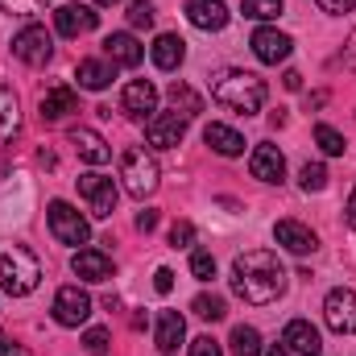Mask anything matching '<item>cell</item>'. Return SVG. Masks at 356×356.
<instances>
[{
	"mask_svg": "<svg viewBox=\"0 0 356 356\" xmlns=\"http://www.w3.org/2000/svg\"><path fill=\"white\" fill-rule=\"evenodd\" d=\"M54 319H58L63 327H79V323H88L91 319V294L88 290H79V286H63V290L54 294Z\"/></svg>",
	"mask_w": 356,
	"mask_h": 356,
	"instance_id": "cell-9",
	"label": "cell"
},
{
	"mask_svg": "<svg viewBox=\"0 0 356 356\" xmlns=\"http://www.w3.org/2000/svg\"><path fill=\"white\" fill-rule=\"evenodd\" d=\"M79 199L88 203V211L95 220H108V216L116 211V182L108 175L88 170V175H79Z\"/></svg>",
	"mask_w": 356,
	"mask_h": 356,
	"instance_id": "cell-6",
	"label": "cell"
},
{
	"mask_svg": "<svg viewBox=\"0 0 356 356\" xmlns=\"http://www.w3.org/2000/svg\"><path fill=\"white\" fill-rule=\"evenodd\" d=\"M38 112H42L46 124H58V120H67L71 112H79V95L71 88H50L38 99Z\"/></svg>",
	"mask_w": 356,
	"mask_h": 356,
	"instance_id": "cell-17",
	"label": "cell"
},
{
	"mask_svg": "<svg viewBox=\"0 0 356 356\" xmlns=\"http://www.w3.org/2000/svg\"><path fill=\"white\" fill-rule=\"evenodd\" d=\"M129 25L133 29H149L154 25V4L149 0H133L129 4Z\"/></svg>",
	"mask_w": 356,
	"mask_h": 356,
	"instance_id": "cell-33",
	"label": "cell"
},
{
	"mask_svg": "<svg viewBox=\"0 0 356 356\" xmlns=\"http://www.w3.org/2000/svg\"><path fill=\"white\" fill-rule=\"evenodd\" d=\"M71 145L79 149V158H83L88 166H104V162H112V149H108V141H104L95 129H71Z\"/></svg>",
	"mask_w": 356,
	"mask_h": 356,
	"instance_id": "cell-22",
	"label": "cell"
},
{
	"mask_svg": "<svg viewBox=\"0 0 356 356\" xmlns=\"http://www.w3.org/2000/svg\"><path fill=\"white\" fill-rule=\"evenodd\" d=\"M0 356H29L17 340H8V336H0Z\"/></svg>",
	"mask_w": 356,
	"mask_h": 356,
	"instance_id": "cell-41",
	"label": "cell"
},
{
	"mask_svg": "<svg viewBox=\"0 0 356 356\" xmlns=\"http://www.w3.org/2000/svg\"><path fill=\"white\" fill-rule=\"evenodd\" d=\"M46 8V0H0V13H13V17H38Z\"/></svg>",
	"mask_w": 356,
	"mask_h": 356,
	"instance_id": "cell-35",
	"label": "cell"
},
{
	"mask_svg": "<svg viewBox=\"0 0 356 356\" xmlns=\"http://www.w3.org/2000/svg\"><path fill=\"white\" fill-rule=\"evenodd\" d=\"M137 228H141V232H154V228H158V211H141V216H137Z\"/></svg>",
	"mask_w": 356,
	"mask_h": 356,
	"instance_id": "cell-42",
	"label": "cell"
},
{
	"mask_svg": "<svg viewBox=\"0 0 356 356\" xmlns=\"http://www.w3.org/2000/svg\"><path fill=\"white\" fill-rule=\"evenodd\" d=\"M191 356H224V348H220V340L199 336V340H191Z\"/></svg>",
	"mask_w": 356,
	"mask_h": 356,
	"instance_id": "cell-38",
	"label": "cell"
},
{
	"mask_svg": "<svg viewBox=\"0 0 356 356\" xmlns=\"http://www.w3.org/2000/svg\"><path fill=\"white\" fill-rule=\"evenodd\" d=\"M120 108L133 116V120H154V112H158V88L149 83V79H133V83H124L120 91Z\"/></svg>",
	"mask_w": 356,
	"mask_h": 356,
	"instance_id": "cell-10",
	"label": "cell"
},
{
	"mask_svg": "<svg viewBox=\"0 0 356 356\" xmlns=\"http://www.w3.org/2000/svg\"><path fill=\"white\" fill-rule=\"evenodd\" d=\"M149 58H154L158 71H178L182 58H186V42H182L178 33H158L154 46H149Z\"/></svg>",
	"mask_w": 356,
	"mask_h": 356,
	"instance_id": "cell-20",
	"label": "cell"
},
{
	"mask_svg": "<svg viewBox=\"0 0 356 356\" xmlns=\"http://www.w3.org/2000/svg\"><path fill=\"white\" fill-rule=\"evenodd\" d=\"M75 79H79L83 91H104L112 83V63H104V58H83L79 71H75Z\"/></svg>",
	"mask_w": 356,
	"mask_h": 356,
	"instance_id": "cell-25",
	"label": "cell"
},
{
	"mask_svg": "<svg viewBox=\"0 0 356 356\" xmlns=\"http://www.w3.org/2000/svg\"><path fill=\"white\" fill-rule=\"evenodd\" d=\"M95 4H116V0H95Z\"/></svg>",
	"mask_w": 356,
	"mask_h": 356,
	"instance_id": "cell-47",
	"label": "cell"
},
{
	"mask_svg": "<svg viewBox=\"0 0 356 356\" xmlns=\"http://www.w3.org/2000/svg\"><path fill=\"white\" fill-rule=\"evenodd\" d=\"M21 133V104L8 88H0V145H8Z\"/></svg>",
	"mask_w": 356,
	"mask_h": 356,
	"instance_id": "cell-26",
	"label": "cell"
},
{
	"mask_svg": "<svg viewBox=\"0 0 356 356\" xmlns=\"http://www.w3.org/2000/svg\"><path fill=\"white\" fill-rule=\"evenodd\" d=\"M261 356H294V353H290L286 344H273V348H266V353H261Z\"/></svg>",
	"mask_w": 356,
	"mask_h": 356,
	"instance_id": "cell-44",
	"label": "cell"
},
{
	"mask_svg": "<svg viewBox=\"0 0 356 356\" xmlns=\"http://www.w3.org/2000/svg\"><path fill=\"white\" fill-rule=\"evenodd\" d=\"M232 290L253 307H269L286 294V266L269 249H249L232 261Z\"/></svg>",
	"mask_w": 356,
	"mask_h": 356,
	"instance_id": "cell-1",
	"label": "cell"
},
{
	"mask_svg": "<svg viewBox=\"0 0 356 356\" xmlns=\"http://www.w3.org/2000/svg\"><path fill=\"white\" fill-rule=\"evenodd\" d=\"M298 186H302L307 195H319V191L327 186V166H319V162H307V166L298 170Z\"/></svg>",
	"mask_w": 356,
	"mask_h": 356,
	"instance_id": "cell-31",
	"label": "cell"
},
{
	"mask_svg": "<svg viewBox=\"0 0 356 356\" xmlns=\"http://www.w3.org/2000/svg\"><path fill=\"white\" fill-rule=\"evenodd\" d=\"M186 21L203 33H220L228 25V4L224 0H186Z\"/></svg>",
	"mask_w": 356,
	"mask_h": 356,
	"instance_id": "cell-15",
	"label": "cell"
},
{
	"mask_svg": "<svg viewBox=\"0 0 356 356\" xmlns=\"http://www.w3.org/2000/svg\"><path fill=\"white\" fill-rule=\"evenodd\" d=\"M191 273H195L199 282H211V277H216V257L203 253V249H195V253H191Z\"/></svg>",
	"mask_w": 356,
	"mask_h": 356,
	"instance_id": "cell-34",
	"label": "cell"
},
{
	"mask_svg": "<svg viewBox=\"0 0 356 356\" xmlns=\"http://www.w3.org/2000/svg\"><path fill=\"white\" fill-rule=\"evenodd\" d=\"M120 182H124V191L133 195V199H149L154 191H158V158L145 149V145H133V149H124V158H120Z\"/></svg>",
	"mask_w": 356,
	"mask_h": 356,
	"instance_id": "cell-4",
	"label": "cell"
},
{
	"mask_svg": "<svg viewBox=\"0 0 356 356\" xmlns=\"http://www.w3.org/2000/svg\"><path fill=\"white\" fill-rule=\"evenodd\" d=\"M273 241H277L286 253H294V257H307V253L319 249V236H315L307 224H298V220H277V224H273Z\"/></svg>",
	"mask_w": 356,
	"mask_h": 356,
	"instance_id": "cell-12",
	"label": "cell"
},
{
	"mask_svg": "<svg viewBox=\"0 0 356 356\" xmlns=\"http://www.w3.org/2000/svg\"><path fill=\"white\" fill-rule=\"evenodd\" d=\"M13 54L25 63V67H46L54 58V38L42 29V25H25L17 38H13Z\"/></svg>",
	"mask_w": 356,
	"mask_h": 356,
	"instance_id": "cell-8",
	"label": "cell"
},
{
	"mask_svg": "<svg viewBox=\"0 0 356 356\" xmlns=\"http://www.w3.org/2000/svg\"><path fill=\"white\" fill-rule=\"evenodd\" d=\"M145 137L154 149H175L178 141L186 137V116L178 112H154V120L145 124Z\"/></svg>",
	"mask_w": 356,
	"mask_h": 356,
	"instance_id": "cell-13",
	"label": "cell"
},
{
	"mask_svg": "<svg viewBox=\"0 0 356 356\" xmlns=\"http://www.w3.org/2000/svg\"><path fill=\"white\" fill-rule=\"evenodd\" d=\"M344 63H348V67H353V71H356V38H353V42H348V54H344Z\"/></svg>",
	"mask_w": 356,
	"mask_h": 356,
	"instance_id": "cell-46",
	"label": "cell"
},
{
	"mask_svg": "<svg viewBox=\"0 0 356 356\" xmlns=\"http://www.w3.org/2000/svg\"><path fill=\"white\" fill-rule=\"evenodd\" d=\"M253 54H257V63H266V67H277V63H286L290 58V50H294V42H290V33H282V29H269L261 25L257 33H253Z\"/></svg>",
	"mask_w": 356,
	"mask_h": 356,
	"instance_id": "cell-11",
	"label": "cell"
},
{
	"mask_svg": "<svg viewBox=\"0 0 356 356\" xmlns=\"http://www.w3.org/2000/svg\"><path fill=\"white\" fill-rule=\"evenodd\" d=\"M71 269H75L83 282H108V277H112V257L99 253V249H75Z\"/></svg>",
	"mask_w": 356,
	"mask_h": 356,
	"instance_id": "cell-21",
	"label": "cell"
},
{
	"mask_svg": "<svg viewBox=\"0 0 356 356\" xmlns=\"http://www.w3.org/2000/svg\"><path fill=\"white\" fill-rule=\"evenodd\" d=\"M154 290H158V294H170V290H175V269H158V273H154Z\"/></svg>",
	"mask_w": 356,
	"mask_h": 356,
	"instance_id": "cell-39",
	"label": "cell"
},
{
	"mask_svg": "<svg viewBox=\"0 0 356 356\" xmlns=\"http://www.w3.org/2000/svg\"><path fill=\"white\" fill-rule=\"evenodd\" d=\"M203 141H207L220 158H241V154H245V137H241L236 129L220 124V120H211V124L203 129Z\"/></svg>",
	"mask_w": 356,
	"mask_h": 356,
	"instance_id": "cell-24",
	"label": "cell"
},
{
	"mask_svg": "<svg viewBox=\"0 0 356 356\" xmlns=\"http://www.w3.org/2000/svg\"><path fill=\"white\" fill-rule=\"evenodd\" d=\"M182 340H186V319H182L178 311H162V315H158V327H154L158 353H178Z\"/></svg>",
	"mask_w": 356,
	"mask_h": 356,
	"instance_id": "cell-23",
	"label": "cell"
},
{
	"mask_svg": "<svg viewBox=\"0 0 356 356\" xmlns=\"http://www.w3.org/2000/svg\"><path fill=\"white\" fill-rule=\"evenodd\" d=\"M241 8H245V17H253V21H277V17L286 13V0H245Z\"/></svg>",
	"mask_w": 356,
	"mask_h": 356,
	"instance_id": "cell-30",
	"label": "cell"
},
{
	"mask_svg": "<svg viewBox=\"0 0 356 356\" xmlns=\"http://www.w3.org/2000/svg\"><path fill=\"white\" fill-rule=\"evenodd\" d=\"M46 220H50V232H54L58 245L79 249V245H88L91 241V224L71 207V203H67V199H54V203L46 207Z\"/></svg>",
	"mask_w": 356,
	"mask_h": 356,
	"instance_id": "cell-5",
	"label": "cell"
},
{
	"mask_svg": "<svg viewBox=\"0 0 356 356\" xmlns=\"http://www.w3.org/2000/svg\"><path fill=\"white\" fill-rule=\"evenodd\" d=\"M319 8L332 13V17H344V13H353L356 8V0H319Z\"/></svg>",
	"mask_w": 356,
	"mask_h": 356,
	"instance_id": "cell-40",
	"label": "cell"
},
{
	"mask_svg": "<svg viewBox=\"0 0 356 356\" xmlns=\"http://www.w3.org/2000/svg\"><path fill=\"white\" fill-rule=\"evenodd\" d=\"M211 99L241 112V116H253L266 104V79L253 71H216L211 75Z\"/></svg>",
	"mask_w": 356,
	"mask_h": 356,
	"instance_id": "cell-2",
	"label": "cell"
},
{
	"mask_svg": "<svg viewBox=\"0 0 356 356\" xmlns=\"http://www.w3.org/2000/svg\"><path fill=\"white\" fill-rule=\"evenodd\" d=\"M249 170H253V178H261V182H282L286 178V158H282L277 145L261 141L253 149V158H249Z\"/></svg>",
	"mask_w": 356,
	"mask_h": 356,
	"instance_id": "cell-18",
	"label": "cell"
},
{
	"mask_svg": "<svg viewBox=\"0 0 356 356\" xmlns=\"http://www.w3.org/2000/svg\"><path fill=\"white\" fill-rule=\"evenodd\" d=\"M104 54H108V63H112V67H141V58H145V46H141L133 33H108V42H104Z\"/></svg>",
	"mask_w": 356,
	"mask_h": 356,
	"instance_id": "cell-19",
	"label": "cell"
},
{
	"mask_svg": "<svg viewBox=\"0 0 356 356\" xmlns=\"http://www.w3.org/2000/svg\"><path fill=\"white\" fill-rule=\"evenodd\" d=\"M170 104H175V112H178V116H186V120L203 112V99H199L195 91L186 88V83H170Z\"/></svg>",
	"mask_w": 356,
	"mask_h": 356,
	"instance_id": "cell-27",
	"label": "cell"
},
{
	"mask_svg": "<svg viewBox=\"0 0 356 356\" xmlns=\"http://www.w3.org/2000/svg\"><path fill=\"white\" fill-rule=\"evenodd\" d=\"M282 344L294 356H319L323 353V340H319V332H315L307 319H290L286 332H282Z\"/></svg>",
	"mask_w": 356,
	"mask_h": 356,
	"instance_id": "cell-16",
	"label": "cell"
},
{
	"mask_svg": "<svg viewBox=\"0 0 356 356\" xmlns=\"http://www.w3.org/2000/svg\"><path fill=\"white\" fill-rule=\"evenodd\" d=\"M191 311H195L199 319H207V323H220V319L228 315V307H224V298H216V294H195V302H191Z\"/></svg>",
	"mask_w": 356,
	"mask_h": 356,
	"instance_id": "cell-29",
	"label": "cell"
},
{
	"mask_svg": "<svg viewBox=\"0 0 356 356\" xmlns=\"http://www.w3.org/2000/svg\"><path fill=\"white\" fill-rule=\"evenodd\" d=\"M315 141H319V149L327 154V158H340L348 145H344V137L332 129V124H315Z\"/></svg>",
	"mask_w": 356,
	"mask_h": 356,
	"instance_id": "cell-32",
	"label": "cell"
},
{
	"mask_svg": "<svg viewBox=\"0 0 356 356\" xmlns=\"http://www.w3.org/2000/svg\"><path fill=\"white\" fill-rule=\"evenodd\" d=\"M191 241H195V224L191 220H178L175 228H170V245L175 249H191Z\"/></svg>",
	"mask_w": 356,
	"mask_h": 356,
	"instance_id": "cell-37",
	"label": "cell"
},
{
	"mask_svg": "<svg viewBox=\"0 0 356 356\" xmlns=\"http://www.w3.org/2000/svg\"><path fill=\"white\" fill-rule=\"evenodd\" d=\"M232 348H236V356H261L266 348H261V332L257 327H232Z\"/></svg>",
	"mask_w": 356,
	"mask_h": 356,
	"instance_id": "cell-28",
	"label": "cell"
},
{
	"mask_svg": "<svg viewBox=\"0 0 356 356\" xmlns=\"http://www.w3.org/2000/svg\"><path fill=\"white\" fill-rule=\"evenodd\" d=\"M323 319H327L332 332H340V336H356V290L353 286H336V290H327V298H323Z\"/></svg>",
	"mask_w": 356,
	"mask_h": 356,
	"instance_id": "cell-7",
	"label": "cell"
},
{
	"mask_svg": "<svg viewBox=\"0 0 356 356\" xmlns=\"http://www.w3.org/2000/svg\"><path fill=\"white\" fill-rule=\"evenodd\" d=\"M95 21H99V13L91 8V4H63L58 13H54V29L63 33V38H83L95 29Z\"/></svg>",
	"mask_w": 356,
	"mask_h": 356,
	"instance_id": "cell-14",
	"label": "cell"
},
{
	"mask_svg": "<svg viewBox=\"0 0 356 356\" xmlns=\"http://www.w3.org/2000/svg\"><path fill=\"white\" fill-rule=\"evenodd\" d=\"M38 282H42V261L25 245H13V249L0 253V286H4V294L25 298V294L38 290Z\"/></svg>",
	"mask_w": 356,
	"mask_h": 356,
	"instance_id": "cell-3",
	"label": "cell"
},
{
	"mask_svg": "<svg viewBox=\"0 0 356 356\" xmlns=\"http://www.w3.org/2000/svg\"><path fill=\"white\" fill-rule=\"evenodd\" d=\"M348 228H356V186H353V199H348Z\"/></svg>",
	"mask_w": 356,
	"mask_h": 356,
	"instance_id": "cell-45",
	"label": "cell"
},
{
	"mask_svg": "<svg viewBox=\"0 0 356 356\" xmlns=\"http://www.w3.org/2000/svg\"><path fill=\"white\" fill-rule=\"evenodd\" d=\"M108 340H112V336H108V327H91L88 336H83V348H88L91 356H104V353H108Z\"/></svg>",
	"mask_w": 356,
	"mask_h": 356,
	"instance_id": "cell-36",
	"label": "cell"
},
{
	"mask_svg": "<svg viewBox=\"0 0 356 356\" xmlns=\"http://www.w3.org/2000/svg\"><path fill=\"white\" fill-rule=\"evenodd\" d=\"M282 83H286V91H298V88H302V75H298V71H286V79H282Z\"/></svg>",
	"mask_w": 356,
	"mask_h": 356,
	"instance_id": "cell-43",
	"label": "cell"
}]
</instances>
